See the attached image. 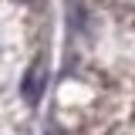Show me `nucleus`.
<instances>
[{
    "label": "nucleus",
    "instance_id": "1",
    "mask_svg": "<svg viewBox=\"0 0 135 135\" xmlns=\"http://www.w3.org/2000/svg\"><path fill=\"white\" fill-rule=\"evenodd\" d=\"M41 88H44V71L41 68H34L31 74H24V98L37 101L41 98Z\"/></svg>",
    "mask_w": 135,
    "mask_h": 135
}]
</instances>
